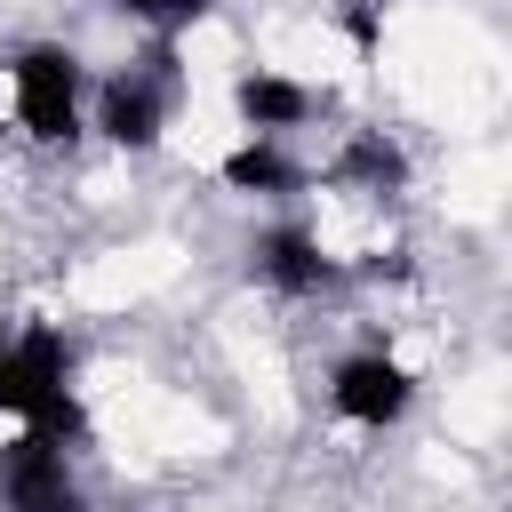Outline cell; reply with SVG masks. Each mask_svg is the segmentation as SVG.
Instances as JSON below:
<instances>
[{
  "label": "cell",
  "instance_id": "cell-9",
  "mask_svg": "<svg viewBox=\"0 0 512 512\" xmlns=\"http://www.w3.org/2000/svg\"><path fill=\"white\" fill-rule=\"evenodd\" d=\"M112 8H120L128 24H144L152 40H184L192 24H208V8H216V0H112Z\"/></svg>",
  "mask_w": 512,
  "mask_h": 512
},
{
  "label": "cell",
  "instance_id": "cell-5",
  "mask_svg": "<svg viewBox=\"0 0 512 512\" xmlns=\"http://www.w3.org/2000/svg\"><path fill=\"white\" fill-rule=\"evenodd\" d=\"M0 512H88L80 440L8 432V440H0Z\"/></svg>",
  "mask_w": 512,
  "mask_h": 512
},
{
  "label": "cell",
  "instance_id": "cell-10",
  "mask_svg": "<svg viewBox=\"0 0 512 512\" xmlns=\"http://www.w3.org/2000/svg\"><path fill=\"white\" fill-rule=\"evenodd\" d=\"M344 176H368V184L384 192V184H400V176H408V160H400V144H392V136H352Z\"/></svg>",
  "mask_w": 512,
  "mask_h": 512
},
{
  "label": "cell",
  "instance_id": "cell-3",
  "mask_svg": "<svg viewBox=\"0 0 512 512\" xmlns=\"http://www.w3.org/2000/svg\"><path fill=\"white\" fill-rule=\"evenodd\" d=\"M184 104V72H176V40H152L144 56L96 72L88 88V136H104L112 152H160Z\"/></svg>",
  "mask_w": 512,
  "mask_h": 512
},
{
  "label": "cell",
  "instance_id": "cell-7",
  "mask_svg": "<svg viewBox=\"0 0 512 512\" xmlns=\"http://www.w3.org/2000/svg\"><path fill=\"white\" fill-rule=\"evenodd\" d=\"M224 104H232L240 136H272V144H288L296 128L320 120V88L296 80V72H280V64H240L232 88H224Z\"/></svg>",
  "mask_w": 512,
  "mask_h": 512
},
{
  "label": "cell",
  "instance_id": "cell-8",
  "mask_svg": "<svg viewBox=\"0 0 512 512\" xmlns=\"http://www.w3.org/2000/svg\"><path fill=\"white\" fill-rule=\"evenodd\" d=\"M216 184H224V192H248V200H296V192H304V168L288 160V144L240 136V144L216 160Z\"/></svg>",
  "mask_w": 512,
  "mask_h": 512
},
{
  "label": "cell",
  "instance_id": "cell-6",
  "mask_svg": "<svg viewBox=\"0 0 512 512\" xmlns=\"http://www.w3.org/2000/svg\"><path fill=\"white\" fill-rule=\"evenodd\" d=\"M248 272H256L272 296H288V304H304V296H328V288L344 280V264L328 256V240H320L312 224H296V216H280V224H256V240H248Z\"/></svg>",
  "mask_w": 512,
  "mask_h": 512
},
{
  "label": "cell",
  "instance_id": "cell-1",
  "mask_svg": "<svg viewBox=\"0 0 512 512\" xmlns=\"http://www.w3.org/2000/svg\"><path fill=\"white\" fill-rule=\"evenodd\" d=\"M80 352L56 320H16L0 328V424L8 432H56V440H80L88 416H80Z\"/></svg>",
  "mask_w": 512,
  "mask_h": 512
},
{
  "label": "cell",
  "instance_id": "cell-4",
  "mask_svg": "<svg viewBox=\"0 0 512 512\" xmlns=\"http://www.w3.org/2000/svg\"><path fill=\"white\" fill-rule=\"evenodd\" d=\"M416 392H424V376H416L392 344H360V352H344V360L328 368V416L352 424V432H392V424H408Z\"/></svg>",
  "mask_w": 512,
  "mask_h": 512
},
{
  "label": "cell",
  "instance_id": "cell-2",
  "mask_svg": "<svg viewBox=\"0 0 512 512\" xmlns=\"http://www.w3.org/2000/svg\"><path fill=\"white\" fill-rule=\"evenodd\" d=\"M0 80H8V120L32 144L64 152V144L88 136V88H96V72H88V56L72 40H24V48H8Z\"/></svg>",
  "mask_w": 512,
  "mask_h": 512
}]
</instances>
